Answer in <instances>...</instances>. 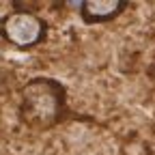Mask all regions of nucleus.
Listing matches in <instances>:
<instances>
[{"label":"nucleus","mask_w":155,"mask_h":155,"mask_svg":"<svg viewBox=\"0 0 155 155\" xmlns=\"http://www.w3.org/2000/svg\"><path fill=\"white\" fill-rule=\"evenodd\" d=\"M17 114L22 123L35 131H48L61 125L69 114L65 84L48 75L30 78L19 91Z\"/></svg>","instance_id":"f257e3e1"},{"label":"nucleus","mask_w":155,"mask_h":155,"mask_svg":"<svg viewBox=\"0 0 155 155\" xmlns=\"http://www.w3.org/2000/svg\"><path fill=\"white\" fill-rule=\"evenodd\" d=\"M0 37L17 50H32L48 37V22L26 7H13L0 19Z\"/></svg>","instance_id":"f03ea898"},{"label":"nucleus","mask_w":155,"mask_h":155,"mask_svg":"<svg viewBox=\"0 0 155 155\" xmlns=\"http://www.w3.org/2000/svg\"><path fill=\"white\" fill-rule=\"evenodd\" d=\"M73 7L80 11L84 24H104L119 17L127 9V2L125 0H86V2H75Z\"/></svg>","instance_id":"7ed1b4c3"},{"label":"nucleus","mask_w":155,"mask_h":155,"mask_svg":"<svg viewBox=\"0 0 155 155\" xmlns=\"http://www.w3.org/2000/svg\"><path fill=\"white\" fill-rule=\"evenodd\" d=\"M151 73H153V78H155V63L151 65Z\"/></svg>","instance_id":"20e7f679"}]
</instances>
